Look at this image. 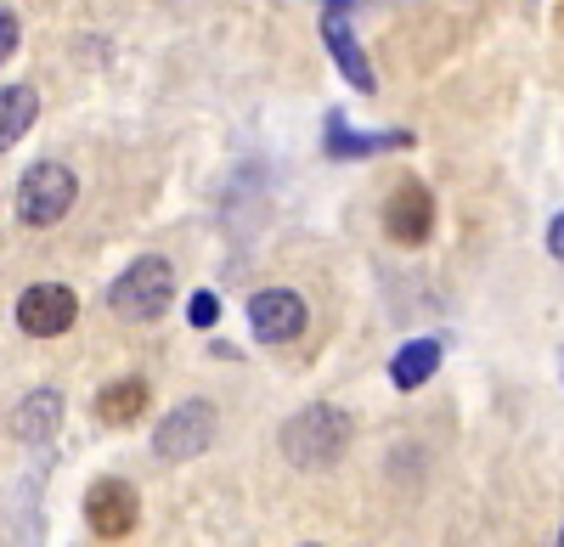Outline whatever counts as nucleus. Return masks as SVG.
Wrapping results in <instances>:
<instances>
[{
    "instance_id": "nucleus-1",
    "label": "nucleus",
    "mask_w": 564,
    "mask_h": 547,
    "mask_svg": "<svg viewBox=\"0 0 564 547\" xmlns=\"http://www.w3.org/2000/svg\"><path fill=\"white\" fill-rule=\"evenodd\" d=\"M350 446V413H339V406H305V413H294L289 424H282V458H289L294 469H327L339 463V451Z\"/></svg>"
},
{
    "instance_id": "nucleus-2",
    "label": "nucleus",
    "mask_w": 564,
    "mask_h": 547,
    "mask_svg": "<svg viewBox=\"0 0 564 547\" xmlns=\"http://www.w3.org/2000/svg\"><path fill=\"white\" fill-rule=\"evenodd\" d=\"M170 294H175V271H170V260L148 254V260L124 265V277L108 288V305H113L119 316H130V322H153V316L170 310Z\"/></svg>"
},
{
    "instance_id": "nucleus-3",
    "label": "nucleus",
    "mask_w": 564,
    "mask_h": 547,
    "mask_svg": "<svg viewBox=\"0 0 564 547\" xmlns=\"http://www.w3.org/2000/svg\"><path fill=\"white\" fill-rule=\"evenodd\" d=\"M74 193L79 180L63 169V164H34L23 180H18V215L29 226H57L68 209H74Z\"/></svg>"
},
{
    "instance_id": "nucleus-4",
    "label": "nucleus",
    "mask_w": 564,
    "mask_h": 547,
    "mask_svg": "<svg viewBox=\"0 0 564 547\" xmlns=\"http://www.w3.org/2000/svg\"><path fill=\"white\" fill-rule=\"evenodd\" d=\"M209 440H215V406H209V401H181L175 413L153 429V451H159L164 463L198 458Z\"/></svg>"
},
{
    "instance_id": "nucleus-5",
    "label": "nucleus",
    "mask_w": 564,
    "mask_h": 547,
    "mask_svg": "<svg viewBox=\"0 0 564 547\" xmlns=\"http://www.w3.org/2000/svg\"><path fill=\"white\" fill-rule=\"evenodd\" d=\"M305 322L311 316H305V299L294 288H260L249 299V328H254L260 344H289V339L305 333Z\"/></svg>"
},
{
    "instance_id": "nucleus-6",
    "label": "nucleus",
    "mask_w": 564,
    "mask_h": 547,
    "mask_svg": "<svg viewBox=\"0 0 564 547\" xmlns=\"http://www.w3.org/2000/svg\"><path fill=\"white\" fill-rule=\"evenodd\" d=\"M135 519H141L135 485H124V480H97V485L85 491V525L97 530V536L119 541V536L135 530Z\"/></svg>"
},
{
    "instance_id": "nucleus-7",
    "label": "nucleus",
    "mask_w": 564,
    "mask_h": 547,
    "mask_svg": "<svg viewBox=\"0 0 564 547\" xmlns=\"http://www.w3.org/2000/svg\"><path fill=\"white\" fill-rule=\"evenodd\" d=\"M74 310H79V299H74L63 283H34V288L18 299V322H23V333H34V339H57V333L74 328Z\"/></svg>"
},
{
    "instance_id": "nucleus-8",
    "label": "nucleus",
    "mask_w": 564,
    "mask_h": 547,
    "mask_svg": "<svg viewBox=\"0 0 564 547\" xmlns=\"http://www.w3.org/2000/svg\"><path fill=\"white\" fill-rule=\"evenodd\" d=\"M384 226H390L395 243L417 249L423 238L435 232V198H430V187H423V180H406V187H395V198L384 204Z\"/></svg>"
},
{
    "instance_id": "nucleus-9",
    "label": "nucleus",
    "mask_w": 564,
    "mask_h": 547,
    "mask_svg": "<svg viewBox=\"0 0 564 547\" xmlns=\"http://www.w3.org/2000/svg\"><path fill=\"white\" fill-rule=\"evenodd\" d=\"M412 147V130H350L345 113L327 119V153L334 158H372V153H401Z\"/></svg>"
},
{
    "instance_id": "nucleus-10",
    "label": "nucleus",
    "mask_w": 564,
    "mask_h": 547,
    "mask_svg": "<svg viewBox=\"0 0 564 547\" xmlns=\"http://www.w3.org/2000/svg\"><path fill=\"white\" fill-rule=\"evenodd\" d=\"M322 40H327V52H334L339 74L361 90V97H372V90H379V79H372V68H367V57H361V40L350 34V18H345V12H327V18H322Z\"/></svg>"
},
{
    "instance_id": "nucleus-11",
    "label": "nucleus",
    "mask_w": 564,
    "mask_h": 547,
    "mask_svg": "<svg viewBox=\"0 0 564 547\" xmlns=\"http://www.w3.org/2000/svg\"><path fill=\"white\" fill-rule=\"evenodd\" d=\"M57 418H63V395L57 390H34L18 401V413H12V435L18 440H52L57 435Z\"/></svg>"
},
{
    "instance_id": "nucleus-12",
    "label": "nucleus",
    "mask_w": 564,
    "mask_h": 547,
    "mask_svg": "<svg viewBox=\"0 0 564 547\" xmlns=\"http://www.w3.org/2000/svg\"><path fill=\"white\" fill-rule=\"evenodd\" d=\"M435 373H441V339H412L390 361V384L395 390H423Z\"/></svg>"
},
{
    "instance_id": "nucleus-13",
    "label": "nucleus",
    "mask_w": 564,
    "mask_h": 547,
    "mask_svg": "<svg viewBox=\"0 0 564 547\" xmlns=\"http://www.w3.org/2000/svg\"><path fill=\"white\" fill-rule=\"evenodd\" d=\"M141 413H148V384H141V379H119V384H108V390L97 395V418L113 424V429L135 424Z\"/></svg>"
},
{
    "instance_id": "nucleus-14",
    "label": "nucleus",
    "mask_w": 564,
    "mask_h": 547,
    "mask_svg": "<svg viewBox=\"0 0 564 547\" xmlns=\"http://www.w3.org/2000/svg\"><path fill=\"white\" fill-rule=\"evenodd\" d=\"M34 113H40L34 85H0V153H7L18 135L34 124Z\"/></svg>"
},
{
    "instance_id": "nucleus-15",
    "label": "nucleus",
    "mask_w": 564,
    "mask_h": 547,
    "mask_svg": "<svg viewBox=\"0 0 564 547\" xmlns=\"http://www.w3.org/2000/svg\"><path fill=\"white\" fill-rule=\"evenodd\" d=\"M186 316H193V328H215V322H220V299H215V294H193Z\"/></svg>"
},
{
    "instance_id": "nucleus-16",
    "label": "nucleus",
    "mask_w": 564,
    "mask_h": 547,
    "mask_svg": "<svg viewBox=\"0 0 564 547\" xmlns=\"http://www.w3.org/2000/svg\"><path fill=\"white\" fill-rule=\"evenodd\" d=\"M18 52V18L7 12V7H0V63H7Z\"/></svg>"
},
{
    "instance_id": "nucleus-17",
    "label": "nucleus",
    "mask_w": 564,
    "mask_h": 547,
    "mask_svg": "<svg viewBox=\"0 0 564 547\" xmlns=\"http://www.w3.org/2000/svg\"><path fill=\"white\" fill-rule=\"evenodd\" d=\"M547 254L564 265V215H553V226H547Z\"/></svg>"
},
{
    "instance_id": "nucleus-18",
    "label": "nucleus",
    "mask_w": 564,
    "mask_h": 547,
    "mask_svg": "<svg viewBox=\"0 0 564 547\" xmlns=\"http://www.w3.org/2000/svg\"><path fill=\"white\" fill-rule=\"evenodd\" d=\"M327 12H350V0H334V7H327Z\"/></svg>"
},
{
    "instance_id": "nucleus-19",
    "label": "nucleus",
    "mask_w": 564,
    "mask_h": 547,
    "mask_svg": "<svg viewBox=\"0 0 564 547\" xmlns=\"http://www.w3.org/2000/svg\"><path fill=\"white\" fill-rule=\"evenodd\" d=\"M558 368H564V350H558Z\"/></svg>"
},
{
    "instance_id": "nucleus-20",
    "label": "nucleus",
    "mask_w": 564,
    "mask_h": 547,
    "mask_svg": "<svg viewBox=\"0 0 564 547\" xmlns=\"http://www.w3.org/2000/svg\"><path fill=\"white\" fill-rule=\"evenodd\" d=\"M558 547H564V530H558Z\"/></svg>"
}]
</instances>
